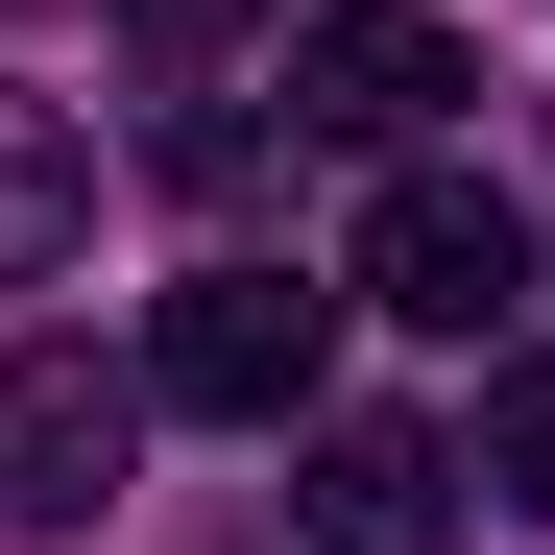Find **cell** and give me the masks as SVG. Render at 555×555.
<instances>
[{
	"mask_svg": "<svg viewBox=\"0 0 555 555\" xmlns=\"http://www.w3.org/2000/svg\"><path fill=\"white\" fill-rule=\"evenodd\" d=\"M73 242H98V145H73L49 98H0V291H49Z\"/></svg>",
	"mask_w": 555,
	"mask_h": 555,
	"instance_id": "cell-6",
	"label": "cell"
},
{
	"mask_svg": "<svg viewBox=\"0 0 555 555\" xmlns=\"http://www.w3.org/2000/svg\"><path fill=\"white\" fill-rule=\"evenodd\" d=\"M145 387L218 411V435H291L338 387V291H314V266H194V291L145 314Z\"/></svg>",
	"mask_w": 555,
	"mask_h": 555,
	"instance_id": "cell-1",
	"label": "cell"
},
{
	"mask_svg": "<svg viewBox=\"0 0 555 555\" xmlns=\"http://www.w3.org/2000/svg\"><path fill=\"white\" fill-rule=\"evenodd\" d=\"M121 459H145V387H121V362H73V338L0 362V507H25V531H98Z\"/></svg>",
	"mask_w": 555,
	"mask_h": 555,
	"instance_id": "cell-4",
	"label": "cell"
},
{
	"mask_svg": "<svg viewBox=\"0 0 555 555\" xmlns=\"http://www.w3.org/2000/svg\"><path fill=\"white\" fill-rule=\"evenodd\" d=\"M459 98H483V49L411 25V0H314V25H291V121L314 145H435Z\"/></svg>",
	"mask_w": 555,
	"mask_h": 555,
	"instance_id": "cell-3",
	"label": "cell"
},
{
	"mask_svg": "<svg viewBox=\"0 0 555 555\" xmlns=\"http://www.w3.org/2000/svg\"><path fill=\"white\" fill-rule=\"evenodd\" d=\"M338 291L411 314V338H507V314H531V218L483 194V169H387L362 242H338Z\"/></svg>",
	"mask_w": 555,
	"mask_h": 555,
	"instance_id": "cell-2",
	"label": "cell"
},
{
	"mask_svg": "<svg viewBox=\"0 0 555 555\" xmlns=\"http://www.w3.org/2000/svg\"><path fill=\"white\" fill-rule=\"evenodd\" d=\"M121 25H145V49H242V0H121Z\"/></svg>",
	"mask_w": 555,
	"mask_h": 555,
	"instance_id": "cell-8",
	"label": "cell"
},
{
	"mask_svg": "<svg viewBox=\"0 0 555 555\" xmlns=\"http://www.w3.org/2000/svg\"><path fill=\"white\" fill-rule=\"evenodd\" d=\"M314 555H459V459L411 411H314Z\"/></svg>",
	"mask_w": 555,
	"mask_h": 555,
	"instance_id": "cell-5",
	"label": "cell"
},
{
	"mask_svg": "<svg viewBox=\"0 0 555 555\" xmlns=\"http://www.w3.org/2000/svg\"><path fill=\"white\" fill-rule=\"evenodd\" d=\"M483 483H507V507H555V362H507V387H483Z\"/></svg>",
	"mask_w": 555,
	"mask_h": 555,
	"instance_id": "cell-7",
	"label": "cell"
}]
</instances>
